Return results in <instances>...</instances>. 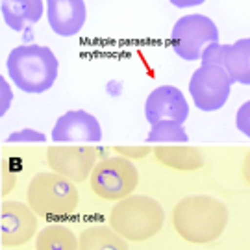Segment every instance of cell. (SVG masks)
Wrapping results in <instances>:
<instances>
[{"instance_id": "obj_1", "label": "cell", "mask_w": 250, "mask_h": 250, "mask_svg": "<svg viewBox=\"0 0 250 250\" xmlns=\"http://www.w3.org/2000/svg\"><path fill=\"white\" fill-rule=\"evenodd\" d=\"M228 217V208L219 198L195 195L182 198L176 204L172 211V223L182 239L204 245L223 235Z\"/></svg>"}, {"instance_id": "obj_2", "label": "cell", "mask_w": 250, "mask_h": 250, "mask_svg": "<svg viewBox=\"0 0 250 250\" xmlns=\"http://www.w3.org/2000/svg\"><path fill=\"white\" fill-rule=\"evenodd\" d=\"M9 80L30 95L45 93L58 78L60 63L48 46L21 45L9 52L6 60Z\"/></svg>"}, {"instance_id": "obj_3", "label": "cell", "mask_w": 250, "mask_h": 250, "mask_svg": "<svg viewBox=\"0 0 250 250\" xmlns=\"http://www.w3.org/2000/svg\"><path fill=\"white\" fill-rule=\"evenodd\" d=\"M165 211L158 200L145 195L121 198L111 213L109 224L128 241H146L163 228Z\"/></svg>"}, {"instance_id": "obj_4", "label": "cell", "mask_w": 250, "mask_h": 250, "mask_svg": "<svg viewBox=\"0 0 250 250\" xmlns=\"http://www.w3.org/2000/svg\"><path fill=\"white\" fill-rule=\"evenodd\" d=\"M28 204L41 217H67L78 206V189L60 172H37L28 186Z\"/></svg>"}, {"instance_id": "obj_5", "label": "cell", "mask_w": 250, "mask_h": 250, "mask_svg": "<svg viewBox=\"0 0 250 250\" xmlns=\"http://www.w3.org/2000/svg\"><path fill=\"white\" fill-rule=\"evenodd\" d=\"M139 172L128 158H106L91 170V189L104 200H121L134 193Z\"/></svg>"}, {"instance_id": "obj_6", "label": "cell", "mask_w": 250, "mask_h": 250, "mask_svg": "<svg viewBox=\"0 0 250 250\" xmlns=\"http://www.w3.org/2000/svg\"><path fill=\"white\" fill-rule=\"evenodd\" d=\"M209 43H219V30L206 15H186L178 19L170 32L172 50L186 62L200 60L204 46Z\"/></svg>"}, {"instance_id": "obj_7", "label": "cell", "mask_w": 250, "mask_h": 250, "mask_svg": "<svg viewBox=\"0 0 250 250\" xmlns=\"http://www.w3.org/2000/svg\"><path fill=\"white\" fill-rule=\"evenodd\" d=\"M232 91V80L223 67L202 65L193 72L189 82V93L200 111H217L226 104Z\"/></svg>"}, {"instance_id": "obj_8", "label": "cell", "mask_w": 250, "mask_h": 250, "mask_svg": "<svg viewBox=\"0 0 250 250\" xmlns=\"http://www.w3.org/2000/svg\"><path fill=\"white\" fill-rule=\"evenodd\" d=\"M97 161V148L93 145H65L50 146L46 150V163L54 172L80 184L89 176Z\"/></svg>"}, {"instance_id": "obj_9", "label": "cell", "mask_w": 250, "mask_h": 250, "mask_svg": "<svg viewBox=\"0 0 250 250\" xmlns=\"http://www.w3.org/2000/svg\"><path fill=\"white\" fill-rule=\"evenodd\" d=\"M36 211L22 202H4L0 206V245L17 249L28 243L37 230Z\"/></svg>"}, {"instance_id": "obj_10", "label": "cell", "mask_w": 250, "mask_h": 250, "mask_svg": "<svg viewBox=\"0 0 250 250\" xmlns=\"http://www.w3.org/2000/svg\"><path fill=\"white\" fill-rule=\"evenodd\" d=\"M52 141L71 145L100 143L102 128L97 117L83 109H72L56 121L52 128Z\"/></svg>"}, {"instance_id": "obj_11", "label": "cell", "mask_w": 250, "mask_h": 250, "mask_svg": "<svg viewBox=\"0 0 250 250\" xmlns=\"http://www.w3.org/2000/svg\"><path fill=\"white\" fill-rule=\"evenodd\" d=\"M189 117V106L184 93L172 85H160L145 102V119L152 125L160 121H174L184 125Z\"/></svg>"}, {"instance_id": "obj_12", "label": "cell", "mask_w": 250, "mask_h": 250, "mask_svg": "<svg viewBox=\"0 0 250 250\" xmlns=\"http://www.w3.org/2000/svg\"><path fill=\"white\" fill-rule=\"evenodd\" d=\"M46 15L54 34L62 37H72L85 24L87 9L83 0H48Z\"/></svg>"}, {"instance_id": "obj_13", "label": "cell", "mask_w": 250, "mask_h": 250, "mask_svg": "<svg viewBox=\"0 0 250 250\" xmlns=\"http://www.w3.org/2000/svg\"><path fill=\"white\" fill-rule=\"evenodd\" d=\"M45 2L41 0H2L0 9L4 22L15 32H22L28 26L39 22L45 11Z\"/></svg>"}, {"instance_id": "obj_14", "label": "cell", "mask_w": 250, "mask_h": 250, "mask_svg": "<svg viewBox=\"0 0 250 250\" xmlns=\"http://www.w3.org/2000/svg\"><path fill=\"white\" fill-rule=\"evenodd\" d=\"M154 154H156V160L163 163L165 167L184 170V172L197 170L204 165L202 152L195 148V146H188V145H178V146L163 145V146H156Z\"/></svg>"}, {"instance_id": "obj_15", "label": "cell", "mask_w": 250, "mask_h": 250, "mask_svg": "<svg viewBox=\"0 0 250 250\" xmlns=\"http://www.w3.org/2000/svg\"><path fill=\"white\" fill-rule=\"evenodd\" d=\"M223 69L232 82L250 85V39H239L233 45H226Z\"/></svg>"}, {"instance_id": "obj_16", "label": "cell", "mask_w": 250, "mask_h": 250, "mask_svg": "<svg viewBox=\"0 0 250 250\" xmlns=\"http://www.w3.org/2000/svg\"><path fill=\"white\" fill-rule=\"evenodd\" d=\"M80 250H128L123 235L102 224H91L80 235Z\"/></svg>"}, {"instance_id": "obj_17", "label": "cell", "mask_w": 250, "mask_h": 250, "mask_svg": "<svg viewBox=\"0 0 250 250\" xmlns=\"http://www.w3.org/2000/svg\"><path fill=\"white\" fill-rule=\"evenodd\" d=\"M36 250H80V241L65 224H46L37 233Z\"/></svg>"}, {"instance_id": "obj_18", "label": "cell", "mask_w": 250, "mask_h": 250, "mask_svg": "<svg viewBox=\"0 0 250 250\" xmlns=\"http://www.w3.org/2000/svg\"><path fill=\"white\" fill-rule=\"evenodd\" d=\"M148 143H188L189 135L184 126L174 121H160L150 126V132L146 135Z\"/></svg>"}, {"instance_id": "obj_19", "label": "cell", "mask_w": 250, "mask_h": 250, "mask_svg": "<svg viewBox=\"0 0 250 250\" xmlns=\"http://www.w3.org/2000/svg\"><path fill=\"white\" fill-rule=\"evenodd\" d=\"M224 54H226V45L209 43V45L204 46V50H202V54H200V62H202V65L223 67Z\"/></svg>"}, {"instance_id": "obj_20", "label": "cell", "mask_w": 250, "mask_h": 250, "mask_svg": "<svg viewBox=\"0 0 250 250\" xmlns=\"http://www.w3.org/2000/svg\"><path fill=\"white\" fill-rule=\"evenodd\" d=\"M8 143H45L46 135L41 134V132H36L32 128H24V130H19V132H13L6 137Z\"/></svg>"}, {"instance_id": "obj_21", "label": "cell", "mask_w": 250, "mask_h": 250, "mask_svg": "<svg viewBox=\"0 0 250 250\" xmlns=\"http://www.w3.org/2000/svg\"><path fill=\"white\" fill-rule=\"evenodd\" d=\"M117 154H121L123 158H130V160H143L152 152L150 145H141V146H113Z\"/></svg>"}, {"instance_id": "obj_22", "label": "cell", "mask_w": 250, "mask_h": 250, "mask_svg": "<svg viewBox=\"0 0 250 250\" xmlns=\"http://www.w3.org/2000/svg\"><path fill=\"white\" fill-rule=\"evenodd\" d=\"M0 176H2L0 195H2V197H6L9 191L13 189V186H15V170H11L8 163H6V161H2V163H0Z\"/></svg>"}, {"instance_id": "obj_23", "label": "cell", "mask_w": 250, "mask_h": 250, "mask_svg": "<svg viewBox=\"0 0 250 250\" xmlns=\"http://www.w3.org/2000/svg\"><path fill=\"white\" fill-rule=\"evenodd\" d=\"M250 102H245L241 107H239V111H237V128H239V132L249 137L250 135Z\"/></svg>"}, {"instance_id": "obj_24", "label": "cell", "mask_w": 250, "mask_h": 250, "mask_svg": "<svg viewBox=\"0 0 250 250\" xmlns=\"http://www.w3.org/2000/svg\"><path fill=\"white\" fill-rule=\"evenodd\" d=\"M0 89H2V104H0V117L6 115L9 104H11V89L8 87V83L4 80V76H0Z\"/></svg>"}, {"instance_id": "obj_25", "label": "cell", "mask_w": 250, "mask_h": 250, "mask_svg": "<svg viewBox=\"0 0 250 250\" xmlns=\"http://www.w3.org/2000/svg\"><path fill=\"white\" fill-rule=\"evenodd\" d=\"M170 4H174V6H178V8H186V6H200V4H202V0H188V2H180V0H172Z\"/></svg>"}]
</instances>
